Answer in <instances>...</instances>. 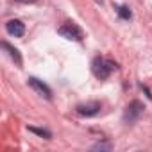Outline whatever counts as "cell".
<instances>
[{
    "instance_id": "cell-1",
    "label": "cell",
    "mask_w": 152,
    "mask_h": 152,
    "mask_svg": "<svg viewBox=\"0 0 152 152\" xmlns=\"http://www.w3.org/2000/svg\"><path fill=\"white\" fill-rule=\"evenodd\" d=\"M91 70H93V73H95L97 79L104 81V79L109 77V75H111L115 70H118V64H116L115 61H111V59L97 57V59L93 61V64H91Z\"/></svg>"
},
{
    "instance_id": "cell-2",
    "label": "cell",
    "mask_w": 152,
    "mask_h": 152,
    "mask_svg": "<svg viewBox=\"0 0 152 152\" xmlns=\"http://www.w3.org/2000/svg\"><path fill=\"white\" fill-rule=\"evenodd\" d=\"M57 32H59V36L66 38V39H70V41H83V38H84L83 29H81L77 23H73V22H66L64 25H61V27L57 29Z\"/></svg>"
},
{
    "instance_id": "cell-3",
    "label": "cell",
    "mask_w": 152,
    "mask_h": 152,
    "mask_svg": "<svg viewBox=\"0 0 152 152\" xmlns=\"http://www.w3.org/2000/svg\"><path fill=\"white\" fill-rule=\"evenodd\" d=\"M143 113V104L140 102V100H132L127 107H125V113H124V122L127 124V125H131V124H134L138 118H140V115Z\"/></svg>"
},
{
    "instance_id": "cell-4",
    "label": "cell",
    "mask_w": 152,
    "mask_h": 152,
    "mask_svg": "<svg viewBox=\"0 0 152 152\" xmlns=\"http://www.w3.org/2000/svg\"><path fill=\"white\" fill-rule=\"evenodd\" d=\"M29 86H31L38 95L45 97L47 100H50V99H52V91H50V88H48L43 81H39L38 77H29Z\"/></svg>"
},
{
    "instance_id": "cell-5",
    "label": "cell",
    "mask_w": 152,
    "mask_h": 152,
    "mask_svg": "<svg viewBox=\"0 0 152 152\" xmlns=\"http://www.w3.org/2000/svg\"><path fill=\"white\" fill-rule=\"evenodd\" d=\"M77 113L81 116H95L100 113V102L93 100V102H86V104H79L77 106Z\"/></svg>"
},
{
    "instance_id": "cell-6",
    "label": "cell",
    "mask_w": 152,
    "mask_h": 152,
    "mask_svg": "<svg viewBox=\"0 0 152 152\" xmlns=\"http://www.w3.org/2000/svg\"><path fill=\"white\" fill-rule=\"evenodd\" d=\"M6 31H7V34H11L15 38H22L25 34V25L20 20H9L6 23Z\"/></svg>"
},
{
    "instance_id": "cell-7",
    "label": "cell",
    "mask_w": 152,
    "mask_h": 152,
    "mask_svg": "<svg viewBox=\"0 0 152 152\" xmlns=\"http://www.w3.org/2000/svg\"><path fill=\"white\" fill-rule=\"evenodd\" d=\"M2 47H4V48L7 50V54L11 56V59H13V61H15V63H16V64L20 66V64H22V57H20V52H18V48L11 47V45H9L7 41H4V43H2Z\"/></svg>"
},
{
    "instance_id": "cell-8",
    "label": "cell",
    "mask_w": 152,
    "mask_h": 152,
    "mask_svg": "<svg viewBox=\"0 0 152 152\" xmlns=\"http://www.w3.org/2000/svg\"><path fill=\"white\" fill-rule=\"evenodd\" d=\"M116 11H118V16H120L122 20H129V18L132 16V13H131V9H129L127 6H120V7H118Z\"/></svg>"
},
{
    "instance_id": "cell-9",
    "label": "cell",
    "mask_w": 152,
    "mask_h": 152,
    "mask_svg": "<svg viewBox=\"0 0 152 152\" xmlns=\"http://www.w3.org/2000/svg\"><path fill=\"white\" fill-rule=\"evenodd\" d=\"M29 131L31 132H34V134H38V136H41V138H45V140H50V132L48 131H45V129H36V127H29Z\"/></svg>"
},
{
    "instance_id": "cell-10",
    "label": "cell",
    "mask_w": 152,
    "mask_h": 152,
    "mask_svg": "<svg viewBox=\"0 0 152 152\" xmlns=\"http://www.w3.org/2000/svg\"><path fill=\"white\" fill-rule=\"evenodd\" d=\"M93 150H111V145L109 143H99L93 147Z\"/></svg>"
},
{
    "instance_id": "cell-11",
    "label": "cell",
    "mask_w": 152,
    "mask_h": 152,
    "mask_svg": "<svg viewBox=\"0 0 152 152\" xmlns=\"http://www.w3.org/2000/svg\"><path fill=\"white\" fill-rule=\"evenodd\" d=\"M16 2H20V4H34L38 0H16Z\"/></svg>"
}]
</instances>
